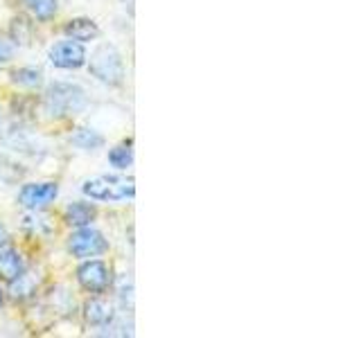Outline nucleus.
Masks as SVG:
<instances>
[{
    "mask_svg": "<svg viewBox=\"0 0 361 338\" xmlns=\"http://www.w3.org/2000/svg\"><path fill=\"white\" fill-rule=\"evenodd\" d=\"M86 93L82 86L68 84V82H54L48 86L43 95V106L50 113L52 118H73L77 113H82L86 108Z\"/></svg>",
    "mask_w": 361,
    "mask_h": 338,
    "instance_id": "1",
    "label": "nucleus"
},
{
    "mask_svg": "<svg viewBox=\"0 0 361 338\" xmlns=\"http://www.w3.org/2000/svg\"><path fill=\"white\" fill-rule=\"evenodd\" d=\"M82 192L93 201L102 203H116V201H127L135 194V180L127 176H116V174H102L95 178H88Z\"/></svg>",
    "mask_w": 361,
    "mask_h": 338,
    "instance_id": "2",
    "label": "nucleus"
},
{
    "mask_svg": "<svg viewBox=\"0 0 361 338\" xmlns=\"http://www.w3.org/2000/svg\"><path fill=\"white\" fill-rule=\"evenodd\" d=\"M90 73L97 77L99 82L109 86H120L124 82V61L122 54L113 48V45H99V48L90 54Z\"/></svg>",
    "mask_w": 361,
    "mask_h": 338,
    "instance_id": "3",
    "label": "nucleus"
},
{
    "mask_svg": "<svg viewBox=\"0 0 361 338\" xmlns=\"http://www.w3.org/2000/svg\"><path fill=\"white\" fill-rule=\"evenodd\" d=\"M68 251L79 259L97 257L109 251V242L104 239V234L99 230L90 228V225H84V228H79L77 232L71 234V239H68Z\"/></svg>",
    "mask_w": 361,
    "mask_h": 338,
    "instance_id": "4",
    "label": "nucleus"
},
{
    "mask_svg": "<svg viewBox=\"0 0 361 338\" xmlns=\"http://www.w3.org/2000/svg\"><path fill=\"white\" fill-rule=\"evenodd\" d=\"M77 280L86 291L102 293L111 284V270L104 262H99V259H90V262H84L77 268Z\"/></svg>",
    "mask_w": 361,
    "mask_h": 338,
    "instance_id": "5",
    "label": "nucleus"
},
{
    "mask_svg": "<svg viewBox=\"0 0 361 338\" xmlns=\"http://www.w3.org/2000/svg\"><path fill=\"white\" fill-rule=\"evenodd\" d=\"M50 61L63 70H75V68H82L86 63V50L79 41H61L50 48Z\"/></svg>",
    "mask_w": 361,
    "mask_h": 338,
    "instance_id": "6",
    "label": "nucleus"
},
{
    "mask_svg": "<svg viewBox=\"0 0 361 338\" xmlns=\"http://www.w3.org/2000/svg\"><path fill=\"white\" fill-rule=\"evenodd\" d=\"M56 196H59V185L56 183H30L23 185V189L18 192V203L27 210H39L52 203Z\"/></svg>",
    "mask_w": 361,
    "mask_h": 338,
    "instance_id": "7",
    "label": "nucleus"
},
{
    "mask_svg": "<svg viewBox=\"0 0 361 338\" xmlns=\"http://www.w3.org/2000/svg\"><path fill=\"white\" fill-rule=\"evenodd\" d=\"M97 217V210L90 206V203L84 201H73L71 206L66 208L63 219L68 225H75V228H84V225H90Z\"/></svg>",
    "mask_w": 361,
    "mask_h": 338,
    "instance_id": "8",
    "label": "nucleus"
},
{
    "mask_svg": "<svg viewBox=\"0 0 361 338\" xmlns=\"http://www.w3.org/2000/svg\"><path fill=\"white\" fill-rule=\"evenodd\" d=\"M63 32L66 37H71L73 41H79V43H86V41H93L99 37V27L95 20L90 18H73L68 20L63 25Z\"/></svg>",
    "mask_w": 361,
    "mask_h": 338,
    "instance_id": "9",
    "label": "nucleus"
},
{
    "mask_svg": "<svg viewBox=\"0 0 361 338\" xmlns=\"http://www.w3.org/2000/svg\"><path fill=\"white\" fill-rule=\"evenodd\" d=\"M25 273V264H23V257L14 248H5L0 251V277L5 282H14Z\"/></svg>",
    "mask_w": 361,
    "mask_h": 338,
    "instance_id": "10",
    "label": "nucleus"
},
{
    "mask_svg": "<svg viewBox=\"0 0 361 338\" xmlns=\"http://www.w3.org/2000/svg\"><path fill=\"white\" fill-rule=\"evenodd\" d=\"M86 320L88 325H93V327H106L111 325L113 320H116V311H113V307L109 302L104 300H90L86 302Z\"/></svg>",
    "mask_w": 361,
    "mask_h": 338,
    "instance_id": "11",
    "label": "nucleus"
},
{
    "mask_svg": "<svg viewBox=\"0 0 361 338\" xmlns=\"http://www.w3.org/2000/svg\"><path fill=\"white\" fill-rule=\"evenodd\" d=\"M71 142L77 146V149H84V151H95V149H99L102 144H104V138L97 133V131H93V129H77L73 135H71Z\"/></svg>",
    "mask_w": 361,
    "mask_h": 338,
    "instance_id": "12",
    "label": "nucleus"
},
{
    "mask_svg": "<svg viewBox=\"0 0 361 338\" xmlns=\"http://www.w3.org/2000/svg\"><path fill=\"white\" fill-rule=\"evenodd\" d=\"M11 82L25 88H37L43 82V73L39 68H18V70L11 73Z\"/></svg>",
    "mask_w": 361,
    "mask_h": 338,
    "instance_id": "13",
    "label": "nucleus"
},
{
    "mask_svg": "<svg viewBox=\"0 0 361 338\" xmlns=\"http://www.w3.org/2000/svg\"><path fill=\"white\" fill-rule=\"evenodd\" d=\"M109 163L116 167V169H127L133 165V149H131V140L124 142L120 146H116V149L109 151Z\"/></svg>",
    "mask_w": 361,
    "mask_h": 338,
    "instance_id": "14",
    "label": "nucleus"
},
{
    "mask_svg": "<svg viewBox=\"0 0 361 338\" xmlns=\"http://www.w3.org/2000/svg\"><path fill=\"white\" fill-rule=\"evenodd\" d=\"M25 5L39 20H50L56 14L59 0H25Z\"/></svg>",
    "mask_w": 361,
    "mask_h": 338,
    "instance_id": "15",
    "label": "nucleus"
},
{
    "mask_svg": "<svg viewBox=\"0 0 361 338\" xmlns=\"http://www.w3.org/2000/svg\"><path fill=\"white\" fill-rule=\"evenodd\" d=\"M9 59H11V48L5 41H0V63H5Z\"/></svg>",
    "mask_w": 361,
    "mask_h": 338,
    "instance_id": "16",
    "label": "nucleus"
},
{
    "mask_svg": "<svg viewBox=\"0 0 361 338\" xmlns=\"http://www.w3.org/2000/svg\"><path fill=\"white\" fill-rule=\"evenodd\" d=\"M7 239H9V234H7V228L3 223H0V246H5L7 244Z\"/></svg>",
    "mask_w": 361,
    "mask_h": 338,
    "instance_id": "17",
    "label": "nucleus"
},
{
    "mask_svg": "<svg viewBox=\"0 0 361 338\" xmlns=\"http://www.w3.org/2000/svg\"><path fill=\"white\" fill-rule=\"evenodd\" d=\"M0 304H3V291H0Z\"/></svg>",
    "mask_w": 361,
    "mask_h": 338,
    "instance_id": "18",
    "label": "nucleus"
}]
</instances>
